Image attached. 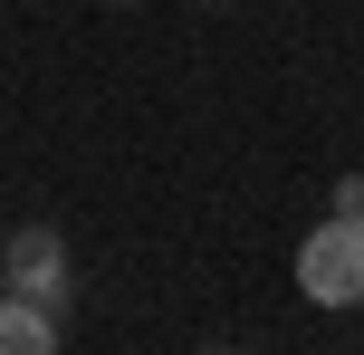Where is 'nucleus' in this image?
<instances>
[{
  "mask_svg": "<svg viewBox=\"0 0 364 355\" xmlns=\"http://www.w3.org/2000/svg\"><path fill=\"white\" fill-rule=\"evenodd\" d=\"M297 288H307V307H364V221L326 211L297 240Z\"/></svg>",
  "mask_w": 364,
  "mask_h": 355,
  "instance_id": "nucleus-1",
  "label": "nucleus"
},
{
  "mask_svg": "<svg viewBox=\"0 0 364 355\" xmlns=\"http://www.w3.org/2000/svg\"><path fill=\"white\" fill-rule=\"evenodd\" d=\"M0 288H19V298H38V307H58V317H68V298H77V260H68V240H58L48 221L10 231V240H0Z\"/></svg>",
  "mask_w": 364,
  "mask_h": 355,
  "instance_id": "nucleus-2",
  "label": "nucleus"
},
{
  "mask_svg": "<svg viewBox=\"0 0 364 355\" xmlns=\"http://www.w3.org/2000/svg\"><path fill=\"white\" fill-rule=\"evenodd\" d=\"M0 355H58V307L0 288Z\"/></svg>",
  "mask_w": 364,
  "mask_h": 355,
  "instance_id": "nucleus-3",
  "label": "nucleus"
},
{
  "mask_svg": "<svg viewBox=\"0 0 364 355\" xmlns=\"http://www.w3.org/2000/svg\"><path fill=\"white\" fill-rule=\"evenodd\" d=\"M326 211H336V221H364V173H336V183H326Z\"/></svg>",
  "mask_w": 364,
  "mask_h": 355,
  "instance_id": "nucleus-4",
  "label": "nucleus"
},
{
  "mask_svg": "<svg viewBox=\"0 0 364 355\" xmlns=\"http://www.w3.org/2000/svg\"><path fill=\"white\" fill-rule=\"evenodd\" d=\"M115 10H134V0H115Z\"/></svg>",
  "mask_w": 364,
  "mask_h": 355,
  "instance_id": "nucleus-5",
  "label": "nucleus"
}]
</instances>
